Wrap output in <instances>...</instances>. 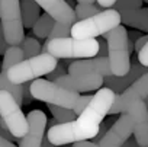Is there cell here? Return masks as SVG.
<instances>
[{
	"instance_id": "obj_1",
	"label": "cell",
	"mask_w": 148,
	"mask_h": 147,
	"mask_svg": "<svg viewBox=\"0 0 148 147\" xmlns=\"http://www.w3.org/2000/svg\"><path fill=\"white\" fill-rule=\"evenodd\" d=\"M115 101V93L108 88H100L92 98L87 108L79 115L77 119L71 121V130L74 140L89 141L99 133L103 118L110 112Z\"/></svg>"
},
{
	"instance_id": "obj_2",
	"label": "cell",
	"mask_w": 148,
	"mask_h": 147,
	"mask_svg": "<svg viewBox=\"0 0 148 147\" xmlns=\"http://www.w3.org/2000/svg\"><path fill=\"white\" fill-rule=\"evenodd\" d=\"M97 52V39H76L71 37L47 41L41 50V54H51L57 60H89L96 57Z\"/></svg>"
},
{
	"instance_id": "obj_3",
	"label": "cell",
	"mask_w": 148,
	"mask_h": 147,
	"mask_svg": "<svg viewBox=\"0 0 148 147\" xmlns=\"http://www.w3.org/2000/svg\"><path fill=\"white\" fill-rule=\"evenodd\" d=\"M58 60L51 54H39L36 57L23 60L22 63L13 66L8 71V79L13 85H23L36 77L48 76L57 68Z\"/></svg>"
},
{
	"instance_id": "obj_4",
	"label": "cell",
	"mask_w": 148,
	"mask_h": 147,
	"mask_svg": "<svg viewBox=\"0 0 148 147\" xmlns=\"http://www.w3.org/2000/svg\"><path fill=\"white\" fill-rule=\"evenodd\" d=\"M108 44V58L113 76H125L131 70V57L128 50V31L119 25L103 35Z\"/></svg>"
},
{
	"instance_id": "obj_5",
	"label": "cell",
	"mask_w": 148,
	"mask_h": 147,
	"mask_svg": "<svg viewBox=\"0 0 148 147\" xmlns=\"http://www.w3.org/2000/svg\"><path fill=\"white\" fill-rule=\"evenodd\" d=\"M121 25V15L115 9H106L84 21H79L71 26V38L76 39H96L110 32Z\"/></svg>"
},
{
	"instance_id": "obj_6",
	"label": "cell",
	"mask_w": 148,
	"mask_h": 147,
	"mask_svg": "<svg viewBox=\"0 0 148 147\" xmlns=\"http://www.w3.org/2000/svg\"><path fill=\"white\" fill-rule=\"evenodd\" d=\"M31 95L34 99L42 101L48 105H55L67 109H73L79 99V93L70 92L57 83L47 80V79H36L31 83Z\"/></svg>"
},
{
	"instance_id": "obj_7",
	"label": "cell",
	"mask_w": 148,
	"mask_h": 147,
	"mask_svg": "<svg viewBox=\"0 0 148 147\" xmlns=\"http://www.w3.org/2000/svg\"><path fill=\"white\" fill-rule=\"evenodd\" d=\"M0 22L5 42L9 47H19L25 39L23 22L19 0H2L0 3Z\"/></svg>"
},
{
	"instance_id": "obj_8",
	"label": "cell",
	"mask_w": 148,
	"mask_h": 147,
	"mask_svg": "<svg viewBox=\"0 0 148 147\" xmlns=\"http://www.w3.org/2000/svg\"><path fill=\"white\" fill-rule=\"evenodd\" d=\"M0 124L15 138H23L29 130L21 105L6 90H0Z\"/></svg>"
},
{
	"instance_id": "obj_9",
	"label": "cell",
	"mask_w": 148,
	"mask_h": 147,
	"mask_svg": "<svg viewBox=\"0 0 148 147\" xmlns=\"http://www.w3.org/2000/svg\"><path fill=\"white\" fill-rule=\"evenodd\" d=\"M147 98H148V73L136 79L125 92L115 93V101L109 114H121V112L125 114L132 104L138 101H145Z\"/></svg>"
},
{
	"instance_id": "obj_10",
	"label": "cell",
	"mask_w": 148,
	"mask_h": 147,
	"mask_svg": "<svg viewBox=\"0 0 148 147\" xmlns=\"http://www.w3.org/2000/svg\"><path fill=\"white\" fill-rule=\"evenodd\" d=\"M58 86L70 92H90L99 90L103 86V76L97 73H76V75H65L54 80Z\"/></svg>"
},
{
	"instance_id": "obj_11",
	"label": "cell",
	"mask_w": 148,
	"mask_h": 147,
	"mask_svg": "<svg viewBox=\"0 0 148 147\" xmlns=\"http://www.w3.org/2000/svg\"><path fill=\"white\" fill-rule=\"evenodd\" d=\"M134 134L132 118L128 114H122L115 124L106 131L103 138L99 141L100 147H122L129 137Z\"/></svg>"
},
{
	"instance_id": "obj_12",
	"label": "cell",
	"mask_w": 148,
	"mask_h": 147,
	"mask_svg": "<svg viewBox=\"0 0 148 147\" xmlns=\"http://www.w3.org/2000/svg\"><path fill=\"white\" fill-rule=\"evenodd\" d=\"M132 118L134 124V140L139 147H148V108L145 101L132 104L126 112Z\"/></svg>"
},
{
	"instance_id": "obj_13",
	"label": "cell",
	"mask_w": 148,
	"mask_h": 147,
	"mask_svg": "<svg viewBox=\"0 0 148 147\" xmlns=\"http://www.w3.org/2000/svg\"><path fill=\"white\" fill-rule=\"evenodd\" d=\"M29 130L23 138H21L19 147H42L47 127V115L41 109H34L26 117Z\"/></svg>"
},
{
	"instance_id": "obj_14",
	"label": "cell",
	"mask_w": 148,
	"mask_h": 147,
	"mask_svg": "<svg viewBox=\"0 0 148 147\" xmlns=\"http://www.w3.org/2000/svg\"><path fill=\"white\" fill-rule=\"evenodd\" d=\"M35 2L57 23L73 26L77 22L76 12H74V9L65 2V0H35Z\"/></svg>"
},
{
	"instance_id": "obj_15",
	"label": "cell",
	"mask_w": 148,
	"mask_h": 147,
	"mask_svg": "<svg viewBox=\"0 0 148 147\" xmlns=\"http://www.w3.org/2000/svg\"><path fill=\"white\" fill-rule=\"evenodd\" d=\"M148 73V68L141 66V63L138 60L132 61V67L128 71V75L125 76H109V77H103V85L105 88L110 89L113 93H122L125 92L136 79H139L142 75Z\"/></svg>"
},
{
	"instance_id": "obj_16",
	"label": "cell",
	"mask_w": 148,
	"mask_h": 147,
	"mask_svg": "<svg viewBox=\"0 0 148 147\" xmlns=\"http://www.w3.org/2000/svg\"><path fill=\"white\" fill-rule=\"evenodd\" d=\"M76 73H97L103 77L113 76L110 71V64L108 57H96L89 60H74L68 66V75Z\"/></svg>"
},
{
	"instance_id": "obj_17",
	"label": "cell",
	"mask_w": 148,
	"mask_h": 147,
	"mask_svg": "<svg viewBox=\"0 0 148 147\" xmlns=\"http://www.w3.org/2000/svg\"><path fill=\"white\" fill-rule=\"evenodd\" d=\"M121 15V22L136 28L139 31L148 32V9H134V10H122L119 12Z\"/></svg>"
},
{
	"instance_id": "obj_18",
	"label": "cell",
	"mask_w": 148,
	"mask_h": 147,
	"mask_svg": "<svg viewBox=\"0 0 148 147\" xmlns=\"http://www.w3.org/2000/svg\"><path fill=\"white\" fill-rule=\"evenodd\" d=\"M21 5V15L25 28H34L36 21L39 19V6L35 0H19Z\"/></svg>"
},
{
	"instance_id": "obj_19",
	"label": "cell",
	"mask_w": 148,
	"mask_h": 147,
	"mask_svg": "<svg viewBox=\"0 0 148 147\" xmlns=\"http://www.w3.org/2000/svg\"><path fill=\"white\" fill-rule=\"evenodd\" d=\"M25 60L23 57V51L21 50V47H8V50L5 51V58L2 63V75H8V71L10 67L22 63Z\"/></svg>"
},
{
	"instance_id": "obj_20",
	"label": "cell",
	"mask_w": 148,
	"mask_h": 147,
	"mask_svg": "<svg viewBox=\"0 0 148 147\" xmlns=\"http://www.w3.org/2000/svg\"><path fill=\"white\" fill-rule=\"evenodd\" d=\"M54 23H55V21H54L49 15L44 13V15L39 16V19H38L36 23L34 25L32 32H34V35L38 37V38H48L49 34H51V31H52V28H54Z\"/></svg>"
},
{
	"instance_id": "obj_21",
	"label": "cell",
	"mask_w": 148,
	"mask_h": 147,
	"mask_svg": "<svg viewBox=\"0 0 148 147\" xmlns=\"http://www.w3.org/2000/svg\"><path fill=\"white\" fill-rule=\"evenodd\" d=\"M0 90H6V92H9V93L15 98V101H16L19 105L23 104L22 85H13V83H10L9 79H8V76L2 75V73H0Z\"/></svg>"
},
{
	"instance_id": "obj_22",
	"label": "cell",
	"mask_w": 148,
	"mask_h": 147,
	"mask_svg": "<svg viewBox=\"0 0 148 147\" xmlns=\"http://www.w3.org/2000/svg\"><path fill=\"white\" fill-rule=\"evenodd\" d=\"M48 109L58 124L71 122L76 118V114H74L73 109H67V108H61V106H55V105H48Z\"/></svg>"
},
{
	"instance_id": "obj_23",
	"label": "cell",
	"mask_w": 148,
	"mask_h": 147,
	"mask_svg": "<svg viewBox=\"0 0 148 147\" xmlns=\"http://www.w3.org/2000/svg\"><path fill=\"white\" fill-rule=\"evenodd\" d=\"M19 47H21V50L23 51V57H25V60L39 55V54H41V50H42L41 44H39L35 38H31V37L25 38Z\"/></svg>"
},
{
	"instance_id": "obj_24",
	"label": "cell",
	"mask_w": 148,
	"mask_h": 147,
	"mask_svg": "<svg viewBox=\"0 0 148 147\" xmlns=\"http://www.w3.org/2000/svg\"><path fill=\"white\" fill-rule=\"evenodd\" d=\"M74 12H76V18L80 21L89 19L92 16H96L97 13H100V6L97 5H87V3H77L74 6Z\"/></svg>"
},
{
	"instance_id": "obj_25",
	"label": "cell",
	"mask_w": 148,
	"mask_h": 147,
	"mask_svg": "<svg viewBox=\"0 0 148 147\" xmlns=\"http://www.w3.org/2000/svg\"><path fill=\"white\" fill-rule=\"evenodd\" d=\"M68 37H71V26L55 22L49 37L47 38V41H52V39H57V38H68Z\"/></svg>"
},
{
	"instance_id": "obj_26",
	"label": "cell",
	"mask_w": 148,
	"mask_h": 147,
	"mask_svg": "<svg viewBox=\"0 0 148 147\" xmlns=\"http://www.w3.org/2000/svg\"><path fill=\"white\" fill-rule=\"evenodd\" d=\"M142 0H118L113 5L115 10L122 12V10H134V9H141Z\"/></svg>"
},
{
	"instance_id": "obj_27",
	"label": "cell",
	"mask_w": 148,
	"mask_h": 147,
	"mask_svg": "<svg viewBox=\"0 0 148 147\" xmlns=\"http://www.w3.org/2000/svg\"><path fill=\"white\" fill-rule=\"evenodd\" d=\"M92 98H93V95H84V96H79V99H77L76 105H74V108H73L74 114H76V115H80V114H82V112H83V111L87 108V105L90 104Z\"/></svg>"
},
{
	"instance_id": "obj_28",
	"label": "cell",
	"mask_w": 148,
	"mask_h": 147,
	"mask_svg": "<svg viewBox=\"0 0 148 147\" xmlns=\"http://www.w3.org/2000/svg\"><path fill=\"white\" fill-rule=\"evenodd\" d=\"M138 61L141 63V66H144V67L148 68V41L144 45V48L138 52Z\"/></svg>"
},
{
	"instance_id": "obj_29",
	"label": "cell",
	"mask_w": 148,
	"mask_h": 147,
	"mask_svg": "<svg viewBox=\"0 0 148 147\" xmlns=\"http://www.w3.org/2000/svg\"><path fill=\"white\" fill-rule=\"evenodd\" d=\"M62 76H65V68H64L62 66H57V68H55V70L51 73V75H48V80L54 82L55 79L62 77Z\"/></svg>"
},
{
	"instance_id": "obj_30",
	"label": "cell",
	"mask_w": 148,
	"mask_h": 147,
	"mask_svg": "<svg viewBox=\"0 0 148 147\" xmlns=\"http://www.w3.org/2000/svg\"><path fill=\"white\" fill-rule=\"evenodd\" d=\"M29 88H31V85H28V83H23L22 85V92H23V104H31V101L34 99L32 98V95H31V90H29Z\"/></svg>"
},
{
	"instance_id": "obj_31",
	"label": "cell",
	"mask_w": 148,
	"mask_h": 147,
	"mask_svg": "<svg viewBox=\"0 0 148 147\" xmlns=\"http://www.w3.org/2000/svg\"><path fill=\"white\" fill-rule=\"evenodd\" d=\"M147 41H148V35H141V37L136 39V42L134 44V50H135L136 52H139V51L144 48V45L147 44Z\"/></svg>"
},
{
	"instance_id": "obj_32",
	"label": "cell",
	"mask_w": 148,
	"mask_h": 147,
	"mask_svg": "<svg viewBox=\"0 0 148 147\" xmlns=\"http://www.w3.org/2000/svg\"><path fill=\"white\" fill-rule=\"evenodd\" d=\"M97 57H108V44H106V41H99Z\"/></svg>"
},
{
	"instance_id": "obj_33",
	"label": "cell",
	"mask_w": 148,
	"mask_h": 147,
	"mask_svg": "<svg viewBox=\"0 0 148 147\" xmlns=\"http://www.w3.org/2000/svg\"><path fill=\"white\" fill-rule=\"evenodd\" d=\"M73 147H100V146L93 141H77L73 144Z\"/></svg>"
},
{
	"instance_id": "obj_34",
	"label": "cell",
	"mask_w": 148,
	"mask_h": 147,
	"mask_svg": "<svg viewBox=\"0 0 148 147\" xmlns=\"http://www.w3.org/2000/svg\"><path fill=\"white\" fill-rule=\"evenodd\" d=\"M97 2V5L100 6V8H113V5L118 2V0H96Z\"/></svg>"
},
{
	"instance_id": "obj_35",
	"label": "cell",
	"mask_w": 148,
	"mask_h": 147,
	"mask_svg": "<svg viewBox=\"0 0 148 147\" xmlns=\"http://www.w3.org/2000/svg\"><path fill=\"white\" fill-rule=\"evenodd\" d=\"M0 147H16L12 141H8V140H5V138H2L0 137Z\"/></svg>"
},
{
	"instance_id": "obj_36",
	"label": "cell",
	"mask_w": 148,
	"mask_h": 147,
	"mask_svg": "<svg viewBox=\"0 0 148 147\" xmlns=\"http://www.w3.org/2000/svg\"><path fill=\"white\" fill-rule=\"evenodd\" d=\"M6 50H8V44L5 42V39H0V54H5Z\"/></svg>"
},
{
	"instance_id": "obj_37",
	"label": "cell",
	"mask_w": 148,
	"mask_h": 147,
	"mask_svg": "<svg viewBox=\"0 0 148 147\" xmlns=\"http://www.w3.org/2000/svg\"><path fill=\"white\" fill-rule=\"evenodd\" d=\"M42 147H57V146L51 144V143H49V140H48L47 137H44V141H42Z\"/></svg>"
},
{
	"instance_id": "obj_38",
	"label": "cell",
	"mask_w": 148,
	"mask_h": 147,
	"mask_svg": "<svg viewBox=\"0 0 148 147\" xmlns=\"http://www.w3.org/2000/svg\"><path fill=\"white\" fill-rule=\"evenodd\" d=\"M96 0H77V3H87V5H95Z\"/></svg>"
},
{
	"instance_id": "obj_39",
	"label": "cell",
	"mask_w": 148,
	"mask_h": 147,
	"mask_svg": "<svg viewBox=\"0 0 148 147\" xmlns=\"http://www.w3.org/2000/svg\"><path fill=\"white\" fill-rule=\"evenodd\" d=\"M0 39H5V38H3V29H2V22H0Z\"/></svg>"
},
{
	"instance_id": "obj_40",
	"label": "cell",
	"mask_w": 148,
	"mask_h": 147,
	"mask_svg": "<svg viewBox=\"0 0 148 147\" xmlns=\"http://www.w3.org/2000/svg\"><path fill=\"white\" fill-rule=\"evenodd\" d=\"M142 2H145V3H148V0H142Z\"/></svg>"
},
{
	"instance_id": "obj_41",
	"label": "cell",
	"mask_w": 148,
	"mask_h": 147,
	"mask_svg": "<svg viewBox=\"0 0 148 147\" xmlns=\"http://www.w3.org/2000/svg\"><path fill=\"white\" fill-rule=\"evenodd\" d=\"M0 3H2V0H0Z\"/></svg>"
}]
</instances>
